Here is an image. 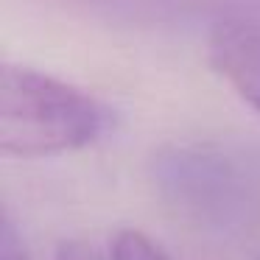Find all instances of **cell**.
I'll return each instance as SVG.
<instances>
[{"label":"cell","instance_id":"1","mask_svg":"<svg viewBox=\"0 0 260 260\" xmlns=\"http://www.w3.org/2000/svg\"><path fill=\"white\" fill-rule=\"evenodd\" d=\"M107 129V109L62 79L3 64L0 73V151L37 159L90 146Z\"/></svg>","mask_w":260,"mask_h":260},{"label":"cell","instance_id":"2","mask_svg":"<svg viewBox=\"0 0 260 260\" xmlns=\"http://www.w3.org/2000/svg\"><path fill=\"white\" fill-rule=\"evenodd\" d=\"M210 62L226 84L260 112V28L243 23L218 25L210 37Z\"/></svg>","mask_w":260,"mask_h":260},{"label":"cell","instance_id":"3","mask_svg":"<svg viewBox=\"0 0 260 260\" xmlns=\"http://www.w3.org/2000/svg\"><path fill=\"white\" fill-rule=\"evenodd\" d=\"M112 260H168L162 254V249L154 241H148V235L137 230H123L115 238L112 246Z\"/></svg>","mask_w":260,"mask_h":260},{"label":"cell","instance_id":"4","mask_svg":"<svg viewBox=\"0 0 260 260\" xmlns=\"http://www.w3.org/2000/svg\"><path fill=\"white\" fill-rule=\"evenodd\" d=\"M0 260H25L23 249H20L17 238H14V230L9 224V218L0 226Z\"/></svg>","mask_w":260,"mask_h":260},{"label":"cell","instance_id":"5","mask_svg":"<svg viewBox=\"0 0 260 260\" xmlns=\"http://www.w3.org/2000/svg\"><path fill=\"white\" fill-rule=\"evenodd\" d=\"M56 260H104V257H98V252L92 246H87V243L70 241V243H62V246H59Z\"/></svg>","mask_w":260,"mask_h":260}]
</instances>
